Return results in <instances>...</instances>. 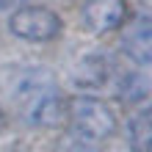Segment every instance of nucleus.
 <instances>
[{
    "label": "nucleus",
    "instance_id": "10",
    "mask_svg": "<svg viewBox=\"0 0 152 152\" xmlns=\"http://www.w3.org/2000/svg\"><path fill=\"white\" fill-rule=\"evenodd\" d=\"M6 127V116H3V111H0V130Z\"/></svg>",
    "mask_w": 152,
    "mask_h": 152
},
{
    "label": "nucleus",
    "instance_id": "5",
    "mask_svg": "<svg viewBox=\"0 0 152 152\" xmlns=\"http://www.w3.org/2000/svg\"><path fill=\"white\" fill-rule=\"evenodd\" d=\"M122 50L133 64L149 66L152 64V17L138 14L122 31Z\"/></svg>",
    "mask_w": 152,
    "mask_h": 152
},
{
    "label": "nucleus",
    "instance_id": "7",
    "mask_svg": "<svg viewBox=\"0 0 152 152\" xmlns=\"http://www.w3.org/2000/svg\"><path fill=\"white\" fill-rule=\"evenodd\" d=\"M130 144L136 152H152V108H144L130 119Z\"/></svg>",
    "mask_w": 152,
    "mask_h": 152
},
{
    "label": "nucleus",
    "instance_id": "4",
    "mask_svg": "<svg viewBox=\"0 0 152 152\" xmlns=\"http://www.w3.org/2000/svg\"><path fill=\"white\" fill-rule=\"evenodd\" d=\"M80 20L94 36L111 33L124 25V0H86L80 8Z\"/></svg>",
    "mask_w": 152,
    "mask_h": 152
},
{
    "label": "nucleus",
    "instance_id": "6",
    "mask_svg": "<svg viewBox=\"0 0 152 152\" xmlns=\"http://www.w3.org/2000/svg\"><path fill=\"white\" fill-rule=\"evenodd\" d=\"M108 61H105L102 56H97V53H91V56L80 58L75 69H72V83L80 86V88H100L108 83Z\"/></svg>",
    "mask_w": 152,
    "mask_h": 152
},
{
    "label": "nucleus",
    "instance_id": "3",
    "mask_svg": "<svg viewBox=\"0 0 152 152\" xmlns=\"http://www.w3.org/2000/svg\"><path fill=\"white\" fill-rule=\"evenodd\" d=\"M8 31L22 42H53L61 33V17L47 6H20L8 17Z\"/></svg>",
    "mask_w": 152,
    "mask_h": 152
},
{
    "label": "nucleus",
    "instance_id": "9",
    "mask_svg": "<svg viewBox=\"0 0 152 152\" xmlns=\"http://www.w3.org/2000/svg\"><path fill=\"white\" fill-rule=\"evenodd\" d=\"M28 0H0V11H14V8L25 6Z\"/></svg>",
    "mask_w": 152,
    "mask_h": 152
},
{
    "label": "nucleus",
    "instance_id": "1",
    "mask_svg": "<svg viewBox=\"0 0 152 152\" xmlns=\"http://www.w3.org/2000/svg\"><path fill=\"white\" fill-rule=\"evenodd\" d=\"M17 111L33 127H56L66 119V100L47 69L33 66L17 77L11 88Z\"/></svg>",
    "mask_w": 152,
    "mask_h": 152
},
{
    "label": "nucleus",
    "instance_id": "2",
    "mask_svg": "<svg viewBox=\"0 0 152 152\" xmlns=\"http://www.w3.org/2000/svg\"><path fill=\"white\" fill-rule=\"evenodd\" d=\"M66 119L83 144H100L116 133V113L100 97L80 94L66 102Z\"/></svg>",
    "mask_w": 152,
    "mask_h": 152
},
{
    "label": "nucleus",
    "instance_id": "8",
    "mask_svg": "<svg viewBox=\"0 0 152 152\" xmlns=\"http://www.w3.org/2000/svg\"><path fill=\"white\" fill-rule=\"evenodd\" d=\"M119 94H122V100H127V102H141V100L149 97V80L144 75H138V72H130V75L122 77Z\"/></svg>",
    "mask_w": 152,
    "mask_h": 152
}]
</instances>
